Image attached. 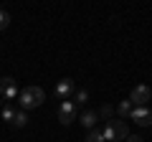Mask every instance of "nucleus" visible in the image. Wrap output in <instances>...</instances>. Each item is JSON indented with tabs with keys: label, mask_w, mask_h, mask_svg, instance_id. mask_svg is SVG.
Segmentation results:
<instances>
[{
	"label": "nucleus",
	"mask_w": 152,
	"mask_h": 142,
	"mask_svg": "<svg viewBox=\"0 0 152 142\" xmlns=\"http://www.w3.org/2000/svg\"><path fill=\"white\" fill-rule=\"evenodd\" d=\"M127 142H145V140H142L140 135H129V137H127Z\"/></svg>",
	"instance_id": "nucleus-16"
},
{
	"label": "nucleus",
	"mask_w": 152,
	"mask_h": 142,
	"mask_svg": "<svg viewBox=\"0 0 152 142\" xmlns=\"http://www.w3.org/2000/svg\"><path fill=\"white\" fill-rule=\"evenodd\" d=\"M28 124V114H26V112H15V119H13V127H18V130H20V127H26Z\"/></svg>",
	"instance_id": "nucleus-12"
},
{
	"label": "nucleus",
	"mask_w": 152,
	"mask_h": 142,
	"mask_svg": "<svg viewBox=\"0 0 152 142\" xmlns=\"http://www.w3.org/2000/svg\"><path fill=\"white\" fill-rule=\"evenodd\" d=\"M86 102H89V91H86V89H79L76 97H74V104H76V107H84Z\"/></svg>",
	"instance_id": "nucleus-11"
},
{
	"label": "nucleus",
	"mask_w": 152,
	"mask_h": 142,
	"mask_svg": "<svg viewBox=\"0 0 152 142\" xmlns=\"http://www.w3.org/2000/svg\"><path fill=\"white\" fill-rule=\"evenodd\" d=\"M15 107H13V104L10 102H8L5 104V107H3V112H0V114H3V119H5V122H10V124H13V119H15Z\"/></svg>",
	"instance_id": "nucleus-10"
},
{
	"label": "nucleus",
	"mask_w": 152,
	"mask_h": 142,
	"mask_svg": "<svg viewBox=\"0 0 152 142\" xmlns=\"http://www.w3.org/2000/svg\"><path fill=\"white\" fill-rule=\"evenodd\" d=\"M99 117H104V119H114V109H112V107H109V104H104V107H102V109H99Z\"/></svg>",
	"instance_id": "nucleus-15"
},
{
	"label": "nucleus",
	"mask_w": 152,
	"mask_h": 142,
	"mask_svg": "<svg viewBox=\"0 0 152 142\" xmlns=\"http://www.w3.org/2000/svg\"><path fill=\"white\" fill-rule=\"evenodd\" d=\"M8 26H10V13L0 8V31H5Z\"/></svg>",
	"instance_id": "nucleus-14"
},
{
	"label": "nucleus",
	"mask_w": 152,
	"mask_h": 142,
	"mask_svg": "<svg viewBox=\"0 0 152 142\" xmlns=\"http://www.w3.org/2000/svg\"><path fill=\"white\" fill-rule=\"evenodd\" d=\"M79 122H81V127H86V130H96V122H99V112H94V109H86V112H81Z\"/></svg>",
	"instance_id": "nucleus-8"
},
{
	"label": "nucleus",
	"mask_w": 152,
	"mask_h": 142,
	"mask_svg": "<svg viewBox=\"0 0 152 142\" xmlns=\"http://www.w3.org/2000/svg\"><path fill=\"white\" fill-rule=\"evenodd\" d=\"M132 107H134V104H132L129 99H124V102H119V104H117V114H119L122 119H127V117L132 114Z\"/></svg>",
	"instance_id": "nucleus-9"
},
{
	"label": "nucleus",
	"mask_w": 152,
	"mask_h": 142,
	"mask_svg": "<svg viewBox=\"0 0 152 142\" xmlns=\"http://www.w3.org/2000/svg\"><path fill=\"white\" fill-rule=\"evenodd\" d=\"M150 99H152V89L147 86V84H137V86L132 89V94H129V102L134 104V107H145Z\"/></svg>",
	"instance_id": "nucleus-3"
},
{
	"label": "nucleus",
	"mask_w": 152,
	"mask_h": 142,
	"mask_svg": "<svg viewBox=\"0 0 152 142\" xmlns=\"http://www.w3.org/2000/svg\"><path fill=\"white\" fill-rule=\"evenodd\" d=\"M43 102H46V91L41 86H26V89H20V94H18V107H20L23 112L36 109V107H41Z\"/></svg>",
	"instance_id": "nucleus-1"
},
{
	"label": "nucleus",
	"mask_w": 152,
	"mask_h": 142,
	"mask_svg": "<svg viewBox=\"0 0 152 142\" xmlns=\"http://www.w3.org/2000/svg\"><path fill=\"white\" fill-rule=\"evenodd\" d=\"M74 119H76V104L69 102V99H64L58 104V122L61 124H71Z\"/></svg>",
	"instance_id": "nucleus-6"
},
{
	"label": "nucleus",
	"mask_w": 152,
	"mask_h": 142,
	"mask_svg": "<svg viewBox=\"0 0 152 142\" xmlns=\"http://www.w3.org/2000/svg\"><path fill=\"white\" fill-rule=\"evenodd\" d=\"M102 135H104V142H122V140L129 137V130H127V122H122V119L114 117V119L104 122Z\"/></svg>",
	"instance_id": "nucleus-2"
},
{
	"label": "nucleus",
	"mask_w": 152,
	"mask_h": 142,
	"mask_svg": "<svg viewBox=\"0 0 152 142\" xmlns=\"http://www.w3.org/2000/svg\"><path fill=\"white\" fill-rule=\"evenodd\" d=\"M76 91V84H74V79H61L58 84H56V97L64 102V99H69L71 94Z\"/></svg>",
	"instance_id": "nucleus-7"
},
{
	"label": "nucleus",
	"mask_w": 152,
	"mask_h": 142,
	"mask_svg": "<svg viewBox=\"0 0 152 142\" xmlns=\"http://www.w3.org/2000/svg\"><path fill=\"white\" fill-rule=\"evenodd\" d=\"M86 142H104V135H102V130H89L86 132Z\"/></svg>",
	"instance_id": "nucleus-13"
},
{
	"label": "nucleus",
	"mask_w": 152,
	"mask_h": 142,
	"mask_svg": "<svg viewBox=\"0 0 152 142\" xmlns=\"http://www.w3.org/2000/svg\"><path fill=\"white\" fill-rule=\"evenodd\" d=\"M0 94H3L8 102L18 99V94H20V89H18V81H15L13 76H3V79H0Z\"/></svg>",
	"instance_id": "nucleus-4"
},
{
	"label": "nucleus",
	"mask_w": 152,
	"mask_h": 142,
	"mask_svg": "<svg viewBox=\"0 0 152 142\" xmlns=\"http://www.w3.org/2000/svg\"><path fill=\"white\" fill-rule=\"evenodd\" d=\"M129 119L137 122L140 127H150V124H152V109L147 107V104H145V107H132Z\"/></svg>",
	"instance_id": "nucleus-5"
}]
</instances>
